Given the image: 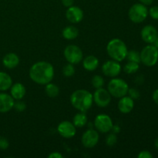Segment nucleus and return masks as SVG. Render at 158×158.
<instances>
[{
	"label": "nucleus",
	"mask_w": 158,
	"mask_h": 158,
	"mask_svg": "<svg viewBox=\"0 0 158 158\" xmlns=\"http://www.w3.org/2000/svg\"><path fill=\"white\" fill-rule=\"evenodd\" d=\"M86 123H87V117L85 115V114H83V112L77 114L74 116L73 123L76 127H83L86 124Z\"/></svg>",
	"instance_id": "obj_22"
},
{
	"label": "nucleus",
	"mask_w": 158,
	"mask_h": 158,
	"mask_svg": "<svg viewBox=\"0 0 158 158\" xmlns=\"http://www.w3.org/2000/svg\"><path fill=\"white\" fill-rule=\"evenodd\" d=\"M83 66L88 71H94L98 67L99 60L94 56H88L83 60Z\"/></svg>",
	"instance_id": "obj_19"
},
{
	"label": "nucleus",
	"mask_w": 158,
	"mask_h": 158,
	"mask_svg": "<svg viewBox=\"0 0 158 158\" xmlns=\"http://www.w3.org/2000/svg\"><path fill=\"white\" fill-rule=\"evenodd\" d=\"M70 102L76 109L84 113L91 107L94 102V97L93 94L88 90L77 89L71 95Z\"/></svg>",
	"instance_id": "obj_2"
},
{
	"label": "nucleus",
	"mask_w": 158,
	"mask_h": 158,
	"mask_svg": "<svg viewBox=\"0 0 158 158\" xmlns=\"http://www.w3.org/2000/svg\"><path fill=\"white\" fill-rule=\"evenodd\" d=\"M58 132L64 138H71L76 134V127L69 121H63L58 125Z\"/></svg>",
	"instance_id": "obj_12"
},
{
	"label": "nucleus",
	"mask_w": 158,
	"mask_h": 158,
	"mask_svg": "<svg viewBox=\"0 0 158 158\" xmlns=\"http://www.w3.org/2000/svg\"><path fill=\"white\" fill-rule=\"evenodd\" d=\"M9 143L7 139L4 137L0 136V149L6 150L9 148Z\"/></svg>",
	"instance_id": "obj_32"
},
{
	"label": "nucleus",
	"mask_w": 158,
	"mask_h": 158,
	"mask_svg": "<svg viewBox=\"0 0 158 158\" xmlns=\"http://www.w3.org/2000/svg\"><path fill=\"white\" fill-rule=\"evenodd\" d=\"M66 16L70 23H78L83 19V12L80 8L72 6L66 10Z\"/></svg>",
	"instance_id": "obj_14"
},
{
	"label": "nucleus",
	"mask_w": 158,
	"mask_h": 158,
	"mask_svg": "<svg viewBox=\"0 0 158 158\" xmlns=\"http://www.w3.org/2000/svg\"><path fill=\"white\" fill-rule=\"evenodd\" d=\"M120 71H121V66L120 63L114 60L106 61L102 66V72L106 77H116L120 74Z\"/></svg>",
	"instance_id": "obj_11"
},
{
	"label": "nucleus",
	"mask_w": 158,
	"mask_h": 158,
	"mask_svg": "<svg viewBox=\"0 0 158 158\" xmlns=\"http://www.w3.org/2000/svg\"><path fill=\"white\" fill-rule=\"evenodd\" d=\"M129 86L128 84L121 79H112L107 85V90L112 97L121 98L127 94Z\"/></svg>",
	"instance_id": "obj_4"
},
{
	"label": "nucleus",
	"mask_w": 158,
	"mask_h": 158,
	"mask_svg": "<svg viewBox=\"0 0 158 158\" xmlns=\"http://www.w3.org/2000/svg\"><path fill=\"white\" fill-rule=\"evenodd\" d=\"M64 56L66 60L71 64H77L83 60V52L76 45H69L64 49Z\"/></svg>",
	"instance_id": "obj_7"
},
{
	"label": "nucleus",
	"mask_w": 158,
	"mask_h": 158,
	"mask_svg": "<svg viewBox=\"0 0 158 158\" xmlns=\"http://www.w3.org/2000/svg\"><path fill=\"white\" fill-rule=\"evenodd\" d=\"M79 35V31L75 26H69L65 28L63 31V36L66 40H72L77 38Z\"/></svg>",
	"instance_id": "obj_21"
},
{
	"label": "nucleus",
	"mask_w": 158,
	"mask_h": 158,
	"mask_svg": "<svg viewBox=\"0 0 158 158\" xmlns=\"http://www.w3.org/2000/svg\"><path fill=\"white\" fill-rule=\"evenodd\" d=\"M126 58L130 62H134L137 63H140V53L136 50L128 51Z\"/></svg>",
	"instance_id": "obj_25"
},
{
	"label": "nucleus",
	"mask_w": 158,
	"mask_h": 158,
	"mask_svg": "<svg viewBox=\"0 0 158 158\" xmlns=\"http://www.w3.org/2000/svg\"><path fill=\"white\" fill-rule=\"evenodd\" d=\"M94 101L100 107H106L110 104L111 101V95L109 91L103 89V87L97 89L93 95Z\"/></svg>",
	"instance_id": "obj_9"
},
{
	"label": "nucleus",
	"mask_w": 158,
	"mask_h": 158,
	"mask_svg": "<svg viewBox=\"0 0 158 158\" xmlns=\"http://www.w3.org/2000/svg\"><path fill=\"white\" fill-rule=\"evenodd\" d=\"M45 91L48 97L50 98H55L60 94V89L58 86L54 83H49L46 84V88H45Z\"/></svg>",
	"instance_id": "obj_23"
},
{
	"label": "nucleus",
	"mask_w": 158,
	"mask_h": 158,
	"mask_svg": "<svg viewBox=\"0 0 158 158\" xmlns=\"http://www.w3.org/2000/svg\"><path fill=\"white\" fill-rule=\"evenodd\" d=\"M63 73L66 77H70L73 76L74 73H75V68H74L73 65L71 64V63L65 65L63 66Z\"/></svg>",
	"instance_id": "obj_27"
},
{
	"label": "nucleus",
	"mask_w": 158,
	"mask_h": 158,
	"mask_svg": "<svg viewBox=\"0 0 158 158\" xmlns=\"http://www.w3.org/2000/svg\"><path fill=\"white\" fill-rule=\"evenodd\" d=\"M152 98L153 100L154 101V103L158 106V89H155L153 93V95H152Z\"/></svg>",
	"instance_id": "obj_36"
},
{
	"label": "nucleus",
	"mask_w": 158,
	"mask_h": 158,
	"mask_svg": "<svg viewBox=\"0 0 158 158\" xmlns=\"http://www.w3.org/2000/svg\"><path fill=\"white\" fill-rule=\"evenodd\" d=\"M148 14L153 19L158 20V6H153L148 11Z\"/></svg>",
	"instance_id": "obj_31"
},
{
	"label": "nucleus",
	"mask_w": 158,
	"mask_h": 158,
	"mask_svg": "<svg viewBox=\"0 0 158 158\" xmlns=\"http://www.w3.org/2000/svg\"><path fill=\"white\" fill-rule=\"evenodd\" d=\"M128 94H129V97L131 98H132L133 100H137L140 97V92H139L138 89H135V88H131V89H128Z\"/></svg>",
	"instance_id": "obj_29"
},
{
	"label": "nucleus",
	"mask_w": 158,
	"mask_h": 158,
	"mask_svg": "<svg viewBox=\"0 0 158 158\" xmlns=\"http://www.w3.org/2000/svg\"><path fill=\"white\" fill-rule=\"evenodd\" d=\"M134 107V102L130 97H121L118 103V109L123 114H128L131 112Z\"/></svg>",
	"instance_id": "obj_16"
},
{
	"label": "nucleus",
	"mask_w": 158,
	"mask_h": 158,
	"mask_svg": "<svg viewBox=\"0 0 158 158\" xmlns=\"http://www.w3.org/2000/svg\"><path fill=\"white\" fill-rule=\"evenodd\" d=\"M73 2L74 0H62V3H63V6L68 8L72 6L73 5Z\"/></svg>",
	"instance_id": "obj_34"
},
{
	"label": "nucleus",
	"mask_w": 158,
	"mask_h": 158,
	"mask_svg": "<svg viewBox=\"0 0 158 158\" xmlns=\"http://www.w3.org/2000/svg\"><path fill=\"white\" fill-rule=\"evenodd\" d=\"M12 85V80L9 74L0 72V91H6L10 89Z\"/></svg>",
	"instance_id": "obj_20"
},
{
	"label": "nucleus",
	"mask_w": 158,
	"mask_h": 158,
	"mask_svg": "<svg viewBox=\"0 0 158 158\" xmlns=\"http://www.w3.org/2000/svg\"><path fill=\"white\" fill-rule=\"evenodd\" d=\"M82 143L86 148H93L99 141V134L94 129H89L82 136Z\"/></svg>",
	"instance_id": "obj_10"
},
{
	"label": "nucleus",
	"mask_w": 158,
	"mask_h": 158,
	"mask_svg": "<svg viewBox=\"0 0 158 158\" xmlns=\"http://www.w3.org/2000/svg\"><path fill=\"white\" fill-rule=\"evenodd\" d=\"M153 44H154V46H156V47H157V49H158V35L157 36V38H156L155 41L154 42V43H153Z\"/></svg>",
	"instance_id": "obj_40"
},
{
	"label": "nucleus",
	"mask_w": 158,
	"mask_h": 158,
	"mask_svg": "<svg viewBox=\"0 0 158 158\" xmlns=\"http://www.w3.org/2000/svg\"><path fill=\"white\" fill-rule=\"evenodd\" d=\"M140 1V2L141 3V4L144 5V6H150V5H151L153 3V2H154V0H139Z\"/></svg>",
	"instance_id": "obj_38"
},
{
	"label": "nucleus",
	"mask_w": 158,
	"mask_h": 158,
	"mask_svg": "<svg viewBox=\"0 0 158 158\" xmlns=\"http://www.w3.org/2000/svg\"><path fill=\"white\" fill-rule=\"evenodd\" d=\"M140 68L139 63H134V62H128L123 67V71L127 74H133L137 72Z\"/></svg>",
	"instance_id": "obj_24"
},
{
	"label": "nucleus",
	"mask_w": 158,
	"mask_h": 158,
	"mask_svg": "<svg viewBox=\"0 0 158 158\" xmlns=\"http://www.w3.org/2000/svg\"><path fill=\"white\" fill-rule=\"evenodd\" d=\"M29 77L37 84H47L52 81L54 77L53 66L48 62H37L31 66Z\"/></svg>",
	"instance_id": "obj_1"
},
{
	"label": "nucleus",
	"mask_w": 158,
	"mask_h": 158,
	"mask_svg": "<svg viewBox=\"0 0 158 158\" xmlns=\"http://www.w3.org/2000/svg\"><path fill=\"white\" fill-rule=\"evenodd\" d=\"M140 53V62L145 66L151 67L158 62V49L154 45H148L142 49Z\"/></svg>",
	"instance_id": "obj_5"
},
{
	"label": "nucleus",
	"mask_w": 158,
	"mask_h": 158,
	"mask_svg": "<svg viewBox=\"0 0 158 158\" xmlns=\"http://www.w3.org/2000/svg\"><path fill=\"white\" fill-rule=\"evenodd\" d=\"M112 130L113 131H114V134H117V132H119V131H120V128H119V127L118 126H113V127H112Z\"/></svg>",
	"instance_id": "obj_39"
},
{
	"label": "nucleus",
	"mask_w": 158,
	"mask_h": 158,
	"mask_svg": "<svg viewBox=\"0 0 158 158\" xmlns=\"http://www.w3.org/2000/svg\"><path fill=\"white\" fill-rule=\"evenodd\" d=\"M135 82L137 83V84L142 85V83L144 82V77H143V76L139 75L138 77H137V78H136L135 80Z\"/></svg>",
	"instance_id": "obj_37"
},
{
	"label": "nucleus",
	"mask_w": 158,
	"mask_h": 158,
	"mask_svg": "<svg viewBox=\"0 0 158 158\" xmlns=\"http://www.w3.org/2000/svg\"><path fill=\"white\" fill-rule=\"evenodd\" d=\"M117 137L116 136V134L114 133H112V134H110L109 135L106 137V144L109 147H113L116 143H117Z\"/></svg>",
	"instance_id": "obj_28"
},
{
	"label": "nucleus",
	"mask_w": 158,
	"mask_h": 158,
	"mask_svg": "<svg viewBox=\"0 0 158 158\" xmlns=\"http://www.w3.org/2000/svg\"><path fill=\"white\" fill-rule=\"evenodd\" d=\"M148 15V9L146 6L141 3L133 5L128 12L130 19L134 23H140L144 21Z\"/></svg>",
	"instance_id": "obj_6"
},
{
	"label": "nucleus",
	"mask_w": 158,
	"mask_h": 158,
	"mask_svg": "<svg viewBox=\"0 0 158 158\" xmlns=\"http://www.w3.org/2000/svg\"><path fill=\"white\" fill-rule=\"evenodd\" d=\"M13 107L15 108V110L18 111V112H23V111H24L25 110H26V106L23 102L19 101H19L14 103Z\"/></svg>",
	"instance_id": "obj_30"
},
{
	"label": "nucleus",
	"mask_w": 158,
	"mask_h": 158,
	"mask_svg": "<svg viewBox=\"0 0 158 158\" xmlns=\"http://www.w3.org/2000/svg\"><path fill=\"white\" fill-rule=\"evenodd\" d=\"M14 99L12 96L0 93V113H6L13 108Z\"/></svg>",
	"instance_id": "obj_15"
},
{
	"label": "nucleus",
	"mask_w": 158,
	"mask_h": 158,
	"mask_svg": "<svg viewBox=\"0 0 158 158\" xmlns=\"http://www.w3.org/2000/svg\"><path fill=\"white\" fill-rule=\"evenodd\" d=\"M11 96L14 100H21L26 94V88L22 83H16L11 86Z\"/></svg>",
	"instance_id": "obj_18"
},
{
	"label": "nucleus",
	"mask_w": 158,
	"mask_h": 158,
	"mask_svg": "<svg viewBox=\"0 0 158 158\" xmlns=\"http://www.w3.org/2000/svg\"><path fill=\"white\" fill-rule=\"evenodd\" d=\"M140 35H141L142 40L145 43H148V44H153L158 35V32L157 29L154 26H151V25H148L142 29Z\"/></svg>",
	"instance_id": "obj_13"
},
{
	"label": "nucleus",
	"mask_w": 158,
	"mask_h": 158,
	"mask_svg": "<svg viewBox=\"0 0 158 158\" xmlns=\"http://www.w3.org/2000/svg\"><path fill=\"white\" fill-rule=\"evenodd\" d=\"M92 84L94 88L99 89V88L103 87V86L104 85V80H103V78L101 76L96 75L93 77Z\"/></svg>",
	"instance_id": "obj_26"
},
{
	"label": "nucleus",
	"mask_w": 158,
	"mask_h": 158,
	"mask_svg": "<svg viewBox=\"0 0 158 158\" xmlns=\"http://www.w3.org/2000/svg\"><path fill=\"white\" fill-rule=\"evenodd\" d=\"M138 158H152L153 155L148 151H142L137 155Z\"/></svg>",
	"instance_id": "obj_33"
},
{
	"label": "nucleus",
	"mask_w": 158,
	"mask_h": 158,
	"mask_svg": "<svg viewBox=\"0 0 158 158\" xmlns=\"http://www.w3.org/2000/svg\"><path fill=\"white\" fill-rule=\"evenodd\" d=\"M154 146H155V148L158 150V138L156 139L155 141H154Z\"/></svg>",
	"instance_id": "obj_41"
},
{
	"label": "nucleus",
	"mask_w": 158,
	"mask_h": 158,
	"mask_svg": "<svg viewBox=\"0 0 158 158\" xmlns=\"http://www.w3.org/2000/svg\"><path fill=\"white\" fill-rule=\"evenodd\" d=\"M108 55L112 60L121 62L126 59L128 50L126 44L120 39H113L106 46Z\"/></svg>",
	"instance_id": "obj_3"
},
{
	"label": "nucleus",
	"mask_w": 158,
	"mask_h": 158,
	"mask_svg": "<svg viewBox=\"0 0 158 158\" xmlns=\"http://www.w3.org/2000/svg\"><path fill=\"white\" fill-rule=\"evenodd\" d=\"M49 158H63V156L59 152H53L48 156Z\"/></svg>",
	"instance_id": "obj_35"
},
{
	"label": "nucleus",
	"mask_w": 158,
	"mask_h": 158,
	"mask_svg": "<svg viewBox=\"0 0 158 158\" xmlns=\"http://www.w3.org/2000/svg\"><path fill=\"white\" fill-rule=\"evenodd\" d=\"M2 63L5 67L8 68V69H13V68L16 67L19 63V58L14 52H9L4 56L2 60Z\"/></svg>",
	"instance_id": "obj_17"
},
{
	"label": "nucleus",
	"mask_w": 158,
	"mask_h": 158,
	"mask_svg": "<svg viewBox=\"0 0 158 158\" xmlns=\"http://www.w3.org/2000/svg\"><path fill=\"white\" fill-rule=\"evenodd\" d=\"M96 129L101 133H108L112 130L113 121L110 117L106 114H99L94 120Z\"/></svg>",
	"instance_id": "obj_8"
}]
</instances>
